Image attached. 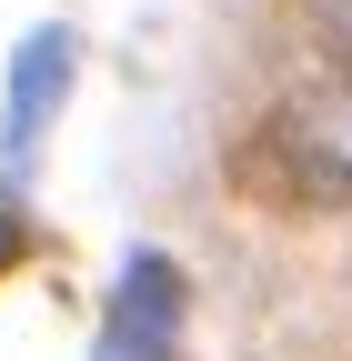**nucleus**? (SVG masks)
<instances>
[{
    "label": "nucleus",
    "mask_w": 352,
    "mask_h": 361,
    "mask_svg": "<svg viewBox=\"0 0 352 361\" xmlns=\"http://www.w3.org/2000/svg\"><path fill=\"white\" fill-rule=\"evenodd\" d=\"M182 322H192V281L171 251H131L121 281H111V311H101V351L91 361H182Z\"/></svg>",
    "instance_id": "nucleus-2"
},
{
    "label": "nucleus",
    "mask_w": 352,
    "mask_h": 361,
    "mask_svg": "<svg viewBox=\"0 0 352 361\" xmlns=\"http://www.w3.org/2000/svg\"><path fill=\"white\" fill-rule=\"evenodd\" d=\"M322 30H332V61L352 71V0H322Z\"/></svg>",
    "instance_id": "nucleus-5"
},
{
    "label": "nucleus",
    "mask_w": 352,
    "mask_h": 361,
    "mask_svg": "<svg viewBox=\"0 0 352 361\" xmlns=\"http://www.w3.org/2000/svg\"><path fill=\"white\" fill-rule=\"evenodd\" d=\"M242 191L252 201H292V211H342L352 201V71L322 61L272 90L262 130L242 141Z\"/></svg>",
    "instance_id": "nucleus-1"
},
{
    "label": "nucleus",
    "mask_w": 352,
    "mask_h": 361,
    "mask_svg": "<svg viewBox=\"0 0 352 361\" xmlns=\"http://www.w3.org/2000/svg\"><path fill=\"white\" fill-rule=\"evenodd\" d=\"M71 71H81V40H71L61 20H40L20 51H11V101H0V161H11V171L40 151V130H51V111H61Z\"/></svg>",
    "instance_id": "nucleus-3"
},
{
    "label": "nucleus",
    "mask_w": 352,
    "mask_h": 361,
    "mask_svg": "<svg viewBox=\"0 0 352 361\" xmlns=\"http://www.w3.org/2000/svg\"><path fill=\"white\" fill-rule=\"evenodd\" d=\"M20 251H30V221H20L11 201H0V271H20Z\"/></svg>",
    "instance_id": "nucleus-4"
}]
</instances>
